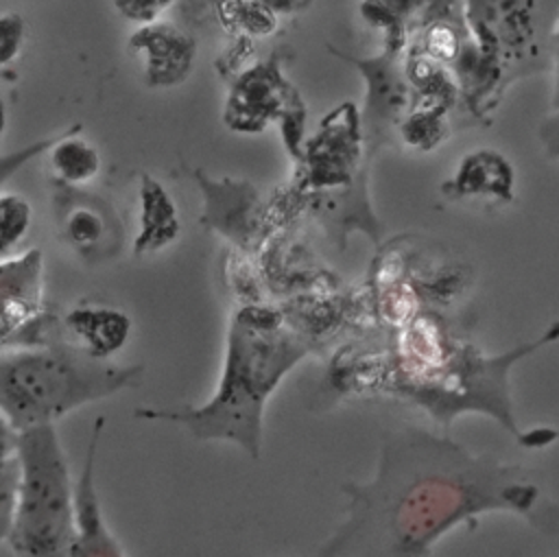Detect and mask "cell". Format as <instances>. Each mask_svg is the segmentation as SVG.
I'll return each instance as SVG.
<instances>
[{
  "mask_svg": "<svg viewBox=\"0 0 559 557\" xmlns=\"http://www.w3.org/2000/svg\"><path fill=\"white\" fill-rule=\"evenodd\" d=\"M341 494L345 515L319 557H430L441 535L491 511L559 533V502L535 470L474 454L417 426L384 432L373 478L343 483Z\"/></svg>",
  "mask_w": 559,
  "mask_h": 557,
  "instance_id": "6da1fadb",
  "label": "cell"
},
{
  "mask_svg": "<svg viewBox=\"0 0 559 557\" xmlns=\"http://www.w3.org/2000/svg\"><path fill=\"white\" fill-rule=\"evenodd\" d=\"M312 352L290 315L262 304H240L229 319L216 391L199 406L135 408L133 417L186 428L199 441H229L260 457L264 406L280 380Z\"/></svg>",
  "mask_w": 559,
  "mask_h": 557,
  "instance_id": "7a4b0ae2",
  "label": "cell"
},
{
  "mask_svg": "<svg viewBox=\"0 0 559 557\" xmlns=\"http://www.w3.org/2000/svg\"><path fill=\"white\" fill-rule=\"evenodd\" d=\"M559 339V321L539 339L518 345L500 356H480L472 345L450 339L439 323L426 315H415L397 341V352L367 356V369H376L369 389L406 398L424 406L441 426L463 411H485L520 443L531 432H520L511 413L507 374L526 354ZM365 387V389H367Z\"/></svg>",
  "mask_w": 559,
  "mask_h": 557,
  "instance_id": "3957f363",
  "label": "cell"
},
{
  "mask_svg": "<svg viewBox=\"0 0 559 557\" xmlns=\"http://www.w3.org/2000/svg\"><path fill=\"white\" fill-rule=\"evenodd\" d=\"M461 17L467 39L450 70L463 105L487 118L513 81L550 68L559 0H461Z\"/></svg>",
  "mask_w": 559,
  "mask_h": 557,
  "instance_id": "277c9868",
  "label": "cell"
},
{
  "mask_svg": "<svg viewBox=\"0 0 559 557\" xmlns=\"http://www.w3.org/2000/svg\"><path fill=\"white\" fill-rule=\"evenodd\" d=\"M142 365L96 360L63 339L0 349V413L17 430L55 426L66 415L142 384Z\"/></svg>",
  "mask_w": 559,
  "mask_h": 557,
  "instance_id": "5b68a950",
  "label": "cell"
},
{
  "mask_svg": "<svg viewBox=\"0 0 559 557\" xmlns=\"http://www.w3.org/2000/svg\"><path fill=\"white\" fill-rule=\"evenodd\" d=\"M365 135L358 107L347 100L321 118L317 131L306 138L295 164L293 192L310 201L312 212L328 216L345 242L347 229H362L373 240L380 236L365 188Z\"/></svg>",
  "mask_w": 559,
  "mask_h": 557,
  "instance_id": "8992f818",
  "label": "cell"
},
{
  "mask_svg": "<svg viewBox=\"0 0 559 557\" xmlns=\"http://www.w3.org/2000/svg\"><path fill=\"white\" fill-rule=\"evenodd\" d=\"M20 483L7 544L15 557H72L74 483L55 426L20 432Z\"/></svg>",
  "mask_w": 559,
  "mask_h": 557,
  "instance_id": "52a82bcc",
  "label": "cell"
},
{
  "mask_svg": "<svg viewBox=\"0 0 559 557\" xmlns=\"http://www.w3.org/2000/svg\"><path fill=\"white\" fill-rule=\"evenodd\" d=\"M203 190L201 223L227 238L240 253H255L271 240V227H280V208L269 205L255 186L242 179H210L194 175Z\"/></svg>",
  "mask_w": 559,
  "mask_h": 557,
  "instance_id": "ba28073f",
  "label": "cell"
},
{
  "mask_svg": "<svg viewBox=\"0 0 559 557\" xmlns=\"http://www.w3.org/2000/svg\"><path fill=\"white\" fill-rule=\"evenodd\" d=\"M299 105H304V98L282 72L280 57H269L234 76L223 107V122L234 133L258 135L271 122L280 125Z\"/></svg>",
  "mask_w": 559,
  "mask_h": 557,
  "instance_id": "9c48e42d",
  "label": "cell"
},
{
  "mask_svg": "<svg viewBox=\"0 0 559 557\" xmlns=\"http://www.w3.org/2000/svg\"><path fill=\"white\" fill-rule=\"evenodd\" d=\"M44 306L41 249L0 258V349L46 341Z\"/></svg>",
  "mask_w": 559,
  "mask_h": 557,
  "instance_id": "30bf717a",
  "label": "cell"
},
{
  "mask_svg": "<svg viewBox=\"0 0 559 557\" xmlns=\"http://www.w3.org/2000/svg\"><path fill=\"white\" fill-rule=\"evenodd\" d=\"M52 216L61 242L85 264H103L120 253L122 227L105 199L81 188L59 186Z\"/></svg>",
  "mask_w": 559,
  "mask_h": 557,
  "instance_id": "8fae6325",
  "label": "cell"
},
{
  "mask_svg": "<svg viewBox=\"0 0 559 557\" xmlns=\"http://www.w3.org/2000/svg\"><path fill=\"white\" fill-rule=\"evenodd\" d=\"M332 52L338 59L354 63L367 81L365 111L360 116V122H362L365 149H367V155H371L376 149V140H382L386 129H397L400 120L406 116V111L415 100V92L404 74V66L400 63L402 52L382 50L371 59L349 57L334 48Z\"/></svg>",
  "mask_w": 559,
  "mask_h": 557,
  "instance_id": "7c38bea8",
  "label": "cell"
},
{
  "mask_svg": "<svg viewBox=\"0 0 559 557\" xmlns=\"http://www.w3.org/2000/svg\"><path fill=\"white\" fill-rule=\"evenodd\" d=\"M129 55L142 70L148 87H177L194 70L197 42L181 26L164 20L146 22L127 42Z\"/></svg>",
  "mask_w": 559,
  "mask_h": 557,
  "instance_id": "4fadbf2b",
  "label": "cell"
},
{
  "mask_svg": "<svg viewBox=\"0 0 559 557\" xmlns=\"http://www.w3.org/2000/svg\"><path fill=\"white\" fill-rule=\"evenodd\" d=\"M518 170L498 149H474L461 155L452 175L441 183V194L450 201L509 205L515 201Z\"/></svg>",
  "mask_w": 559,
  "mask_h": 557,
  "instance_id": "5bb4252c",
  "label": "cell"
},
{
  "mask_svg": "<svg viewBox=\"0 0 559 557\" xmlns=\"http://www.w3.org/2000/svg\"><path fill=\"white\" fill-rule=\"evenodd\" d=\"M105 430V417H96L94 430L90 435L85 459L74 481V511H76V535L72 557H127L122 544L116 540L107 526L98 485H96V457L98 443Z\"/></svg>",
  "mask_w": 559,
  "mask_h": 557,
  "instance_id": "9a60e30c",
  "label": "cell"
},
{
  "mask_svg": "<svg viewBox=\"0 0 559 557\" xmlns=\"http://www.w3.org/2000/svg\"><path fill=\"white\" fill-rule=\"evenodd\" d=\"M131 317L103 301H79L61 319V339L96 360H111L129 343Z\"/></svg>",
  "mask_w": 559,
  "mask_h": 557,
  "instance_id": "2e32d148",
  "label": "cell"
},
{
  "mask_svg": "<svg viewBox=\"0 0 559 557\" xmlns=\"http://www.w3.org/2000/svg\"><path fill=\"white\" fill-rule=\"evenodd\" d=\"M135 227L131 242L135 258L159 253L181 236V216L175 197L148 173L140 175Z\"/></svg>",
  "mask_w": 559,
  "mask_h": 557,
  "instance_id": "e0dca14e",
  "label": "cell"
},
{
  "mask_svg": "<svg viewBox=\"0 0 559 557\" xmlns=\"http://www.w3.org/2000/svg\"><path fill=\"white\" fill-rule=\"evenodd\" d=\"M81 129V125H74L66 133L57 135L44 153L50 175H55L59 186L83 188L100 173V153L90 140L79 135Z\"/></svg>",
  "mask_w": 559,
  "mask_h": 557,
  "instance_id": "ac0fdd59",
  "label": "cell"
},
{
  "mask_svg": "<svg viewBox=\"0 0 559 557\" xmlns=\"http://www.w3.org/2000/svg\"><path fill=\"white\" fill-rule=\"evenodd\" d=\"M450 100L437 96H415L411 109L397 125L400 140L419 153L437 149L448 138Z\"/></svg>",
  "mask_w": 559,
  "mask_h": 557,
  "instance_id": "d6986e66",
  "label": "cell"
},
{
  "mask_svg": "<svg viewBox=\"0 0 559 557\" xmlns=\"http://www.w3.org/2000/svg\"><path fill=\"white\" fill-rule=\"evenodd\" d=\"M221 13L229 28L249 39L269 37L280 24V17L260 0H225Z\"/></svg>",
  "mask_w": 559,
  "mask_h": 557,
  "instance_id": "ffe728a7",
  "label": "cell"
},
{
  "mask_svg": "<svg viewBox=\"0 0 559 557\" xmlns=\"http://www.w3.org/2000/svg\"><path fill=\"white\" fill-rule=\"evenodd\" d=\"M33 225V208L17 192H0V258L13 256Z\"/></svg>",
  "mask_w": 559,
  "mask_h": 557,
  "instance_id": "44dd1931",
  "label": "cell"
},
{
  "mask_svg": "<svg viewBox=\"0 0 559 557\" xmlns=\"http://www.w3.org/2000/svg\"><path fill=\"white\" fill-rule=\"evenodd\" d=\"M17 483H20V463L15 454L13 459L0 463V542H7V535L11 531Z\"/></svg>",
  "mask_w": 559,
  "mask_h": 557,
  "instance_id": "7402d4cb",
  "label": "cell"
},
{
  "mask_svg": "<svg viewBox=\"0 0 559 557\" xmlns=\"http://www.w3.org/2000/svg\"><path fill=\"white\" fill-rule=\"evenodd\" d=\"M26 44V22L20 13H0V70L20 59Z\"/></svg>",
  "mask_w": 559,
  "mask_h": 557,
  "instance_id": "603a6c76",
  "label": "cell"
},
{
  "mask_svg": "<svg viewBox=\"0 0 559 557\" xmlns=\"http://www.w3.org/2000/svg\"><path fill=\"white\" fill-rule=\"evenodd\" d=\"M55 138H41V140H35L22 149H15L11 153H4L0 155V188L20 170L24 168L31 159H35L37 155H44L48 151V146L52 144Z\"/></svg>",
  "mask_w": 559,
  "mask_h": 557,
  "instance_id": "cb8c5ba5",
  "label": "cell"
},
{
  "mask_svg": "<svg viewBox=\"0 0 559 557\" xmlns=\"http://www.w3.org/2000/svg\"><path fill=\"white\" fill-rule=\"evenodd\" d=\"M173 0H116L120 13L129 15L131 20H138L142 24L159 20L157 15L170 4Z\"/></svg>",
  "mask_w": 559,
  "mask_h": 557,
  "instance_id": "d4e9b609",
  "label": "cell"
},
{
  "mask_svg": "<svg viewBox=\"0 0 559 557\" xmlns=\"http://www.w3.org/2000/svg\"><path fill=\"white\" fill-rule=\"evenodd\" d=\"M539 142L550 159H559V107H555L537 129Z\"/></svg>",
  "mask_w": 559,
  "mask_h": 557,
  "instance_id": "484cf974",
  "label": "cell"
},
{
  "mask_svg": "<svg viewBox=\"0 0 559 557\" xmlns=\"http://www.w3.org/2000/svg\"><path fill=\"white\" fill-rule=\"evenodd\" d=\"M264 7H269L277 17L280 15H293L297 11H301L308 0H260Z\"/></svg>",
  "mask_w": 559,
  "mask_h": 557,
  "instance_id": "4316f807",
  "label": "cell"
},
{
  "mask_svg": "<svg viewBox=\"0 0 559 557\" xmlns=\"http://www.w3.org/2000/svg\"><path fill=\"white\" fill-rule=\"evenodd\" d=\"M550 70H555V90H552V96H550V105L555 109V107H559V57L552 59Z\"/></svg>",
  "mask_w": 559,
  "mask_h": 557,
  "instance_id": "83f0119b",
  "label": "cell"
},
{
  "mask_svg": "<svg viewBox=\"0 0 559 557\" xmlns=\"http://www.w3.org/2000/svg\"><path fill=\"white\" fill-rule=\"evenodd\" d=\"M7 127H9V111H7V105H4V100L0 98V138L4 135Z\"/></svg>",
  "mask_w": 559,
  "mask_h": 557,
  "instance_id": "f1b7e54d",
  "label": "cell"
},
{
  "mask_svg": "<svg viewBox=\"0 0 559 557\" xmlns=\"http://www.w3.org/2000/svg\"><path fill=\"white\" fill-rule=\"evenodd\" d=\"M559 57V17L555 24V33H552V59Z\"/></svg>",
  "mask_w": 559,
  "mask_h": 557,
  "instance_id": "f546056e",
  "label": "cell"
}]
</instances>
